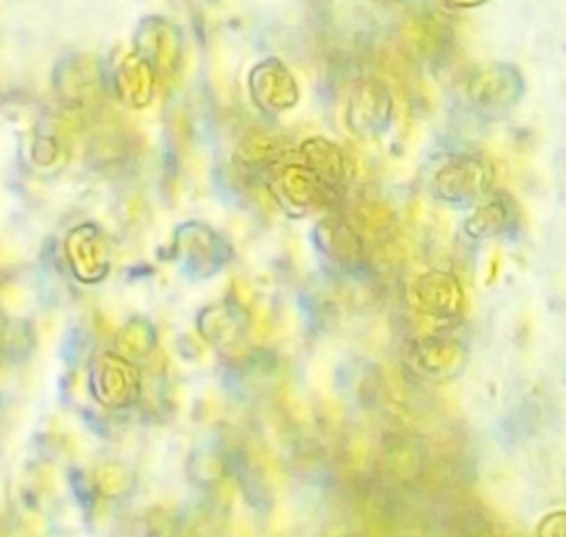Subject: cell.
Returning a JSON list of instances; mask_svg holds the SVG:
<instances>
[{
	"label": "cell",
	"mask_w": 566,
	"mask_h": 537,
	"mask_svg": "<svg viewBox=\"0 0 566 537\" xmlns=\"http://www.w3.org/2000/svg\"><path fill=\"white\" fill-rule=\"evenodd\" d=\"M86 387L102 409H133L142 400L144 391L139 362L122 356L117 349H104L88 362Z\"/></svg>",
	"instance_id": "6da1fadb"
},
{
	"label": "cell",
	"mask_w": 566,
	"mask_h": 537,
	"mask_svg": "<svg viewBox=\"0 0 566 537\" xmlns=\"http://www.w3.org/2000/svg\"><path fill=\"white\" fill-rule=\"evenodd\" d=\"M172 256L186 278L206 281L230 263L232 248L214 228L199 221H188L175 232Z\"/></svg>",
	"instance_id": "7a4b0ae2"
},
{
	"label": "cell",
	"mask_w": 566,
	"mask_h": 537,
	"mask_svg": "<svg viewBox=\"0 0 566 537\" xmlns=\"http://www.w3.org/2000/svg\"><path fill=\"white\" fill-rule=\"evenodd\" d=\"M493 183V168L486 159L473 155H455L440 164L431 179V190L438 199L453 206H475Z\"/></svg>",
	"instance_id": "3957f363"
},
{
	"label": "cell",
	"mask_w": 566,
	"mask_h": 537,
	"mask_svg": "<svg viewBox=\"0 0 566 537\" xmlns=\"http://www.w3.org/2000/svg\"><path fill=\"white\" fill-rule=\"evenodd\" d=\"M407 367L431 382H451L469 365V347L464 340L447 336V334H433L418 338L407 349Z\"/></svg>",
	"instance_id": "277c9868"
},
{
	"label": "cell",
	"mask_w": 566,
	"mask_h": 537,
	"mask_svg": "<svg viewBox=\"0 0 566 537\" xmlns=\"http://www.w3.org/2000/svg\"><path fill=\"white\" fill-rule=\"evenodd\" d=\"M411 301L422 316L440 323H453L464 309V289L453 272L431 267L413 281Z\"/></svg>",
	"instance_id": "5b68a950"
},
{
	"label": "cell",
	"mask_w": 566,
	"mask_h": 537,
	"mask_svg": "<svg viewBox=\"0 0 566 537\" xmlns=\"http://www.w3.org/2000/svg\"><path fill=\"white\" fill-rule=\"evenodd\" d=\"M64 254L71 276L82 285H97L111 272L108 241L93 223H82L66 234Z\"/></svg>",
	"instance_id": "8992f818"
},
{
	"label": "cell",
	"mask_w": 566,
	"mask_h": 537,
	"mask_svg": "<svg viewBox=\"0 0 566 537\" xmlns=\"http://www.w3.org/2000/svg\"><path fill=\"white\" fill-rule=\"evenodd\" d=\"M250 327L248 309L230 298L208 303L195 314L197 336L212 349H228L243 340Z\"/></svg>",
	"instance_id": "52a82bcc"
},
{
	"label": "cell",
	"mask_w": 566,
	"mask_h": 537,
	"mask_svg": "<svg viewBox=\"0 0 566 537\" xmlns=\"http://www.w3.org/2000/svg\"><path fill=\"white\" fill-rule=\"evenodd\" d=\"M270 190L285 212H290L292 217H303L312 208H316L321 203L323 192L332 188L323 183L305 164H290L272 177Z\"/></svg>",
	"instance_id": "ba28073f"
},
{
	"label": "cell",
	"mask_w": 566,
	"mask_h": 537,
	"mask_svg": "<svg viewBox=\"0 0 566 537\" xmlns=\"http://www.w3.org/2000/svg\"><path fill=\"white\" fill-rule=\"evenodd\" d=\"M312 241L316 252L340 270H352L363 259V241L354 225L343 217H323L314 225Z\"/></svg>",
	"instance_id": "9c48e42d"
},
{
	"label": "cell",
	"mask_w": 566,
	"mask_h": 537,
	"mask_svg": "<svg viewBox=\"0 0 566 537\" xmlns=\"http://www.w3.org/2000/svg\"><path fill=\"white\" fill-rule=\"evenodd\" d=\"M517 223V206L506 192H489L464 221V230L473 239H493L511 232Z\"/></svg>",
	"instance_id": "30bf717a"
},
{
	"label": "cell",
	"mask_w": 566,
	"mask_h": 537,
	"mask_svg": "<svg viewBox=\"0 0 566 537\" xmlns=\"http://www.w3.org/2000/svg\"><path fill=\"white\" fill-rule=\"evenodd\" d=\"M159 343L157 325L148 316H130L115 336V347L122 356L139 362L148 358Z\"/></svg>",
	"instance_id": "8fae6325"
},
{
	"label": "cell",
	"mask_w": 566,
	"mask_h": 537,
	"mask_svg": "<svg viewBox=\"0 0 566 537\" xmlns=\"http://www.w3.org/2000/svg\"><path fill=\"white\" fill-rule=\"evenodd\" d=\"M91 482L97 497L122 499L128 497L137 486V475L124 462H102L93 468Z\"/></svg>",
	"instance_id": "7c38bea8"
},
{
	"label": "cell",
	"mask_w": 566,
	"mask_h": 537,
	"mask_svg": "<svg viewBox=\"0 0 566 537\" xmlns=\"http://www.w3.org/2000/svg\"><path fill=\"white\" fill-rule=\"evenodd\" d=\"M305 166L332 190L345 181V159L327 141H310L305 148Z\"/></svg>",
	"instance_id": "4fadbf2b"
},
{
	"label": "cell",
	"mask_w": 566,
	"mask_h": 537,
	"mask_svg": "<svg viewBox=\"0 0 566 537\" xmlns=\"http://www.w3.org/2000/svg\"><path fill=\"white\" fill-rule=\"evenodd\" d=\"M35 349V329L27 318H7L2 327V351L9 360H24Z\"/></svg>",
	"instance_id": "5bb4252c"
},
{
	"label": "cell",
	"mask_w": 566,
	"mask_h": 537,
	"mask_svg": "<svg viewBox=\"0 0 566 537\" xmlns=\"http://www.w3.org/2000/svg\"><path fill=\"white\" fill-rule=\"evenodd\" d=\"M535 537H566V508L546 513L535 526Z\"/></svg>",
	"instance_id": "9a60e30c"
},
{
	"label": "cell",
	"mask_w": 566,
	"mask_h": 537,
	"mask_svg": "<svg viewBox=\"0 0 566 537\" xmlns=\"http://www.w3.org/2000/svg\"><path fill=\"white\" fill-rule=\"evenodd\" d=\"M480 2H484V0H451V4H458V7H473Z\"/></svg>",
	"instance_id": "2e32d148"
}]
</instances>
